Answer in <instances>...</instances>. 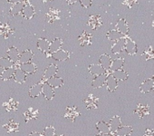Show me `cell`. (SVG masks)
<instances>
[{"label":"cell","instance_id":"obj_25","mask_svg":"<svg viewBox=\"0 0 154 136\" xmlns=\"http://www.w3.org/2000/svg\"><path fill=\"white\" fill-rule=\"evenodd\" d=\"M131 132H132V127L131 126L123 125V126H121L116 131L114 135H116V136H129L131 134Z\"/></svg>","mask_w":154,"mask_h":136},{"label":"cell","instance_id":"obj_5","mask_svg":"<svg viewBox=\"0 0 154 136\" xmlns=\"http://www.w3.org/2000/svg\"><path fill=\"white\" fill-rule=\"evenodd\" d=\"M134 114L138 115L139 118H142L144 116L149 115V106L148 104H139L137 105V108L134 110Z\"/></svg>","mask_w":154,"mask_h":136},{"label":"cell","instance_id":"obj_42","mask_svg":"<svg viewBox=\"0 0 154 136\" xmlns=\"http://www.w3.org/2000/svg\"><path fill=\"white\" fill-rule=\"evenodd\" d=\"M79 2L84 8H89L92 6V0H79Z\"/></svg>","mask_w":154,"mask_h":136},{"label":"cell","instance_id":"obj_3","mask_svg":"<svg viewBox=\"0 0 154 136\" xmlns=\"http://www.w3.org/2000/svg\"><path fill=\"white\" fill-rule=\"evenodd\" d=\"M26 2H25V7H24V8H23V10H22V15H23V17H25V18H26V19H31L34 16H35V8H34V7L28 2V0H26Z\"/></svg>","mask_w":154,"mask_h":136},{"label":"cell","instance_id":"obj_40","mask_svg":"<svg viewBox=\"0 0 154 136\" xmlns=\"http://www.w3.org/2000/svg\"><path fill=\"white\" fill-rule=\"evenodd\" d=\"M37 114H38V111L37 110H33L32 108L28 109V111H26L25 113V116L26 118V121H28L29 119H35Z\"/></svg>","mask_w":154,"mask_h":136},{"label":"cell","instance_id":"obj_39","mask_svg":"<svg viewBox=\"0 0 154 136\" xmlns=\"http://www.w3.org/2000/svg\"><path fill=\"white\" fill-rule=\"evenodd\" d=\"M4 106L6 107L8 112H12V111H16L17 108V102L14 101L13 99H10L8 103H5Z\"/></svg>","mask_w":154,"mask_h":136},{"label":"cell","instance_id":"obj_31","mask_svg":"<svg viewBox=\"0 0 154 136\" xmlns=\"http://www.w3.org/2000/svg\"><path fill=\"white\" fill-rule=\"evenodd\" d=\"M96 129L100 133H111L109 124L103 121H100L96 123Z\"/></svg>","mask_w":154,"mask_h":136},{"label":"cell","instance_id":"obj_24","mask_svg":"<svg viewBox=\"0 0 154 136\" xmlns=\"http://www.w3.org/2000/svg\"><path fill=\"white\" fill-rule=\"evenodd\" d=\"M36 45H37V48L40 51H42L43 53L46 54L49 51L50 42L47 39H45V38H39L37 43H36Z\"/></svg>","mask_w":154,"mask_h":136},{"label":"cell","instance_id":"obj_36","mask_svg":"<svg viewBox=\"0 0 154 136\" xmlns=\"http://www.w3.org/2000/svg\"><path fill=\"white\" fill-rule=\"evenodd\" d=\"M143 57L148 60H154V47L151 45H148L144 52H143Z\"/></svg>","mask_w":154,"mask_h":136},{"label":"cell","instance_id":"obj_17","mask_svg":"<svg viewBox=\"0 0 154 136\" xmlns=\"http://www.w3.org/2000/svg\"><path fill=\"white\" fill-rule=\"evenodd\" d=\"M124 45H125V37L114 42L111 51L112 54H120L122 51L124 50Z\"/></svg>","mask_w":154,"mask_h":136},{"label":"cell","instance_id":"obj_14","mask_svg":"<svg viewBox=\"0 0 154 136\" xmlns=\"http://www.w3.org/2000/svg\"><path fill=\"white\" fill-rule=\"evenodd\" d=\"M105 85H106V86H107L108 91H110V92H114V91L117 89V87H118V81L112 76V74H109V75L107 76Z\"/></svg>","mask_w":154,"mask_h":136},{"label":"cell","instance_id":"obj_35","mask_svg":"<svg viewBox=\"0 0 154 136\" xmlns=\"http://www.w3.org/2000/svg\"><path fill=\"white\" fill-rule=\"evenodd\" d=\"M97 103H98V99L96 97H94L93 94H90L88 96V98L85 100V104H86L87 109H94V108H97Z\"/></svg>","mask_w":154,"mask_h":136},{"label":"cell","instance_id":"obj_15","mask_svg":"<svg viewBox=\"0 0 154 136\" xmlns=\"http://www.w3.org/2000/svg\"><path fill=\"white\" fill-rule=\"evenodd\" d=\"M26 76H27V75L25 72H23L19 67L15 68V73H14L13 78L16 82H17L19 84H24L26 80Z\"/></svg>","mask_w":154,"mask_h":136},{"label":"cell","instance_id":"obj_46","mask_svg":"<svg viewBox=\"0 0 154 136\" xmlns=\"http://www.w3.org/2000/svg\"><path fill=\"white\" fill-rule=\"evenodd\" d=\"M29 136H43V134L39 133V132H36V131H33L29 134Z\"/></svg>","mask_w":154,"mask_h":136},{"label":"cell","instance_id":"obj_51","mask_svg":"<svg viewBox=\"0 0 154 136\" xmlns=\"http://www.w3.org/2000/svg\"><path fill=\"white\" fill-rule=\"evenodd\" d=\"M57 136H65V135H57Z\"/></svg>","mask_w":154,"mask_h":136},{"label":"cell","instance_id":"obj_18","mask_svg":"<svg viewBox=\"0 0 154 136\" xmlns=\"http://www.w3.org/2000/svg\"><path fill=\"white\" fill-rule=\"evenodd\" d=\"M42 90H43V83L35 84L29 89V93H28L29 96L31 98H35L42 94Z\"/></svg>","mask_w":154,"mask_h":136},{"label":"cell","instance_id":"obj_28","mask_svg":"<svg viewBox=\"0 0 154 136\" xmlns=\"http://www.w3.org/2000/svg\"><path fill=\"white\" fill-rule=\"evenodd\" d=\"M106 37H107V39L110 40V41H114V42H116V41H118V40H120V39L125 37V36H122L120 32H118L116 29H112V30H110V31L107 33Z\"/></svg>","mask_w":154,"mask_h":136},{"label":"cell","instance_id":"obj_20","mask_svg":"<svg viewBox=\"0 0 154 136\" xmlns=\"http://www.w3.org/2000/svg\"><path fill=\"white\" fill-rule=\"evenodd\" d=\"M46 18L49 23H53L60 18V11L56 8H50L46 14Z\"/></svg>","mask_w":154,"mask_h":136},{"label":"cell","instance_id":"obj_52","mask_svg":"<svg viewBox=\"0 0 154 136\" xmlns=\"http://www.w3.org/2000/svg\"><path fill=\"white\" fill-rule=\"evenodd\" d=\"M152 79H153V80H154V76H153V77H152Z\"/></svg>","mask_w":154,"mask_h":136},{"label":"cell","instance_id":"obj_30","mask_svg":"<svg viewBox=\"0 0 154 136\" xmlns=\"http://www.w3.org/2000/svg\"><path fill=\"white\" fill-rule=\"evenodd\" d=\"M111 74L117 81H126L128 79V76H129V75L122 69L112 72Z\"/></svg>","mask_w":154,"mask_h":136},{"label":"cell","instance_id":"obj_10","mask_svg":"<svg viewBox=\"0 0 154 136\" xmlns=\"http://www.w3.org/2000/svg\"><path fill=\"white\" fill-rule=\"evenodd\" d=\"M42 94L45 96V98L48 101L52 100L54 97L55 92L54 89L53 87H51L50 85H48L46 83L43 84V90H42Z\"/></svg>","mask_w":154,"mask_h":136},{"label":"cell","instance_id":"obj_37","mask_svg":"<svg viewBox=\"0 0 154 136\" xmlns=\"http://www.w3.org/2000/svg\"><path fill=\"white\" fill-rule=\"evenodd\" d=\"M14 64H15V63H13L8 57H1V58H0V68H3V69H7V68L13 67Z\"/></svg>","mask_w":154,"mask_h":136},{"label":"cell","instance_id":"obj_1","mask_svg":"<svg viewBox=\"0 0 154 136\" xmlns=\"http://www.w3.org/2000/svg\"><path fill=\"white\" fill-rule=\"evenodd\" d=\"M124 50L126 53L130 55H134L137 53V45L136 43L131 39V38H126L125 37V45H124Z\"/></svg>","mask_w":154,"mask_h":136},{"label":"cell","instance_id":"obj_34","mask_svg":"<svg viewBox=\"0 0 154 136\" xmlns=\"http://www.w3.org/2000/svg\"><path fill=\"white\" fill-rule=\"evenodd\" d=\"M13 33V29L8 24H0V35L4 37H8Z\"/></svg>","mask_w":154,"mask_h":136},{"label":"cell","instance_id":"obj_21","mask_svg":"<svg viewBox=\"0 0 154 136\" xmlns=\"http://www.w3.org/2000/svg\"><path fill=\"white\" fill-rule=\"evenodd\" d=\"M63 45V40L61 38H54L51 43H50V46H49V51L48 53L50 54V56L53 53L56 52L57 50L61 49V46Z\"/></svg>","mask_w":154,"mask_h":136},{"label":"cell","instance_id":"obj_26","mask_svg":"<svg viewBox=\"0 0 154 136\" xmlns=\"http://www.w3.org/2000/svg\"><path fill=\"white\" fill-rule=\"evenodd\" d=\"M123 65H124V60L122 58H121V57L116 58V59L112 61V64H111V67H110V70L112 72H114V71H117V70H121V69H122Z\"/></svg>","mask_w":154,"mask_h":136},{"label":"cell","instance_id":"obj_43","mask_svg":"<svg viewBox=\"0 0 154 136\" xmlns=\"http://www.w3.org/2000/svg\"><path fill=\"white\" fill-rule=\"evenodd\" d=\"M137 3V0H123V5H126L128 8H132Z\"/></svg>","mask_w":154,"mask_h":136},{"label":"cell","instance_id":"obj_38","mask_svg":"<svg viewBox=\"0 0 154 136\" xmlns=\"http://www.w3.org/2000/svg\"><path fill=\"white\" fill-rule=\"evenodd\" d=\"M5 128L7 129V131L8 132H14V131H18L19 124L17 122H15L12 120H10L8 124H5Z\"/></svg>","mask_w":154,"mask_h":136},{"label":"cell","instance_id":"obj_22","mask_svg":"<svg viewBox=\"0 0 154 136\" xmlns=\"http://www.w3.org/2000/svg\"><path fill=\"white\" fill-rule=\"evenodd\" d=\"M7 54H8V58H9L13 63L18 62L20 53L18 52L17 48H16L15 46H12L7 51Z\"/></svg>","mask_w":154,"mask_h":136},{"label":"cell","instance_id":"obj_13","mask_svg":"<svg viewBox=\"0 0 154 136\" xmlns=\"http://www.w3.org/2000/svg\"><path fill=\"white\" fill-rule=\"evenodd\" d=\"M89 73L92 75V76H101V75H104L107 73V71L103 68L100 64H91L90 67H89Z\"/></svg>","mask_w":154,"mask_h":136},{"label":"cell","instance_id":"obj_23","mask_svg":"<svg viewBox=\"0 0 154 136\" xmlns=\"http://www.w3.org/2000/svg\"><path fill=\"white\" fill-rule=\"evenodd\" d=\"M33 52L31 50H26L24 52H22L19 55V60L18 62L20 63H29L31 62L32 58H33Z\"/></svg>","mask_w":154,"mask_h":136},{"label":"cell","instance_id":"obj_47","mask_svg":"<svg viewBox=\"0 0 154 136\" xmlns=\"http://www.w3.org/2000/svg\"><path fill=\"white\" fill-rule=\"evenodd\" d=\"M79 0H67V3L69 4V5H73L74 3H76V2H78Z\"/></svg>","mask_w":154,"mask_h":136},{"label":"cell","instance_id":"obj_27","mask_svg":"<svg viewBox=\"0 0 154 136\" xmlns=\"http://www.w3.org/2000/svg\"><path fill=\"white\" fill-rule=\"evenodd\" d=\"M80 113H79V112H78V110H77L76 107H67L64 116H65V118H67L69 120L74 121L75 118Z\"/></svg>","mask_w":154,"mask_h":136},{"label":"cell","instance_id":"obj_32","mask_svg":"<svg viewBox=\"0 0 154 136\" xmlns=\"http://www.w3.org/2000/svg\"><path fill=\"white\" fill-rule=\"evenodd\" d=\"M25 7V2L23 3H17V4H13L11 7L9 12L12 16H17L22 13V10Z\"/></svg>","mask_w":154,"mask_h":136},{"label":"cell","instance_id":"obj_48","mask_svg":"<svg viewBox=\"0 0 154 136\" xmlns=\"http://www.w3.org/2000/svg\"><path fill=\"white\" fill-rule=\"evenodd\" d=\"M95 136H114V135H112V133H99Z\"/></svg>","mask_w":154,"mask_h":136},{"label":"cell","instance_id":"obj_44","mask_svg":"<svg viewBox=\"0 0 154 136\" xmlns=\"http://www.w3.org/2000/svg\"><path fill=\"white\" fill-rule=\"evenodd\" d=\"M143 136H154V129H147L144 131Z\"/></svg>","mask_w":154,"mask_h":136},{"label":"cell","instance_id":"obj_53","mask_svg":"<svg viewBox=\"0 0 154 136\" xmlns=\"http://www.w3.org/2000/svg\"><path fill=\"white\" fill-rule=\"evenodd\" d=\"M153 91H154V85H153Z\"/></svg>","mask_w":154,"mask_h":136},{"label":"cell","instance_id":"obj_19","mask_svg":"<svg viewBox=\"0 0 154 136\" xmlns=\"http://www.w3.org/2000/svg\"><path fill=\"white\" fill-rule=\"evenodd\" d=\"M45 83L48 85H50L51 87H53L54 89V88H60L63 85V80L60 77H57V76H54L52 78L47 79Z\"/></svg>","mask_w":154,"mask_h":136},{"label":"cell","instance_id":"obj_50","mask_svg":"<svg viewBox=\"0 0 154 136\" xmlns=\"http://www.w3.org/2000/svg\"><path fill=\"white\" fill-rule=\"evenodd\" d=\"M152 27L154 28V20H153V22H152Z\"/></svg>","mask_w":154,"mask_h":136},{"label":"cell","instance_id":"obj_2","mask_svg":"<svg viewBox=\"0 0 154 136\" xmlns=\"http://www.w3.org/2000/svg\"><path fill=\"white\" fill-rule=\"evenodd\" d=\"M115 29L120 32L123 36H127L129 34V26L127 21L124 18H121L118 20L116 26H115Z\"/></svg>","mask_w":154,"mask_h":136},{"label":"cell","instance_id":"obj_41","mask_svg":"<svg viewBox=\"0 0 154 136\" xmlns=\"http://www.w3.org/2000/svg\"><path fill=\"white\" fill-rule=\"evenodd\" d=\"M43 136H55V129L53 126H47L44 130Z\"/></svg>","mask_w":154,"mask_h":136},{"label":"cell","instance_id":"obj_49","mask_svg":"<svg viewBox=\"0 0 154 136\" xmlns=\"http://www.w3.org/2000/svg\"><path fill=\"white\" fill-rule=\"evenodd\" d=\"M42 1H43L44 3H46V2H48V1H50V0H42Z\"/></svg>","mask_w":154,"mask_h":136},{"label":"cell","instance_id":"obj_29","mask_svg":"<svg viewBox=\"0 0 154 136\" xmlns=\"http://www.w3.org/2000/svg\"><path fill=\"white\" fill-rule=\"evenodd\" d=\"M14 73H15V68L14 67H10V68H7V69H4L3 72L0 75V78L4 81H8L11 78H13L14 76Z\"/></svg>","mask_w":154,"mask_h":136},{"label":"cell","instance_id":"obj_45","mask_svg":"<svg viewBox=\"0 0 154 136\" xmlns=\"http://www.w3.org/2000/svg\"><path fill=\"white\" fill-rule=\"evenodd\" d=\"M8 2L12 3V4H17V3H23L25 2V0H7Z\"/></svg>","mask_w":154,"mask_h":136},{"label":"cell","instance_id":"obj_6","mask_svg":"<svg viewBox=\"0 0 154 136\" xmlns=\"http://www.w3.org/2000/svg\"><path fill=\"white\" fill-rule=\"evenodd\" d=\"M107 76L108 74H104V75H101V76H95L93 81H92V86L95 89H98V88H102L104 85H105V82H106V78H107Z\"/></svg>","mask_w":154,"mask_h":136},{"label":"cell","instance_id":"obj_4","mask_svg":"<svg viewBox=\"0 0 154 136\" xmlns=\"http://www.w3.org/2000/svg\"><path fill=\"white\" fill-rule=\"evenodd\" d=\"M19 68L23 72H25L26 75H34L37 71L36 64L32 63V62H29L26 63H20Z\"/></svg>","mask_w":154,"mask_h":136},{"label":"cell","instance_id":"obj_9","mask_svg":"<svg viewBox=\"0 0 154 136\" xmlns=\"http://www.w3.org/2000/svg\"><path fill=\"white\" fill-rule=\"evenodd\" d=\"M153 85H154V80L152 78L146 79L142 84L140 85V91L143 94L149 93L150 91L153 90Z\"/></svg>","mask_w":154,"mask_h":136},{"label":"cell","instance_id":"obj_12","mask_svg":"<svg viewBox=\"0 0 154 136\" xmlns=\"http://www.w3.org/2000/svg\"><path fill=\"white\" fill-rule=\"evenodd\" d=\"M102 24H103V21L100 16H90L88 19V26L92 29L96 30L98 27L102 26Z\"/></svg>","mask_w":154,"mask_h":136},{"label":"cell","instance_id":"obj_11","mask_svg":"<svg viewBox=\"0 0 154 136\" xmlns=\"http://www.w3.org/2000/svg\"><path fill=\"white\" fill-rule=\"evenodd\" d=\"M112 58L109 54H103L100 58H99V63H100V65L104 68V69L107 71V70H110V67H111V64H112Z\"/></svg>","mask_w":154,"mask_h":136},{"label":"cell","instance_id":"obj_16","mask_svg":"<svg viewBox=\"0 0 154 136\" xmlns=\"http://www.w3.org/2000/svg\"><path fill=\"white\" fill-rule=\"evenodd\" d=\"M57 72H58V67H57L55 64L52 63V64H50V65L46 68V69L45 70L44 78H45V80H47V79H49V78H52V77L55 76V75L57 74Z\"/></svg>","mask_w":154,"mask_h":136},{"label":"cell","instance_id":"obj_8","mask_svg":"<svg viewBox=\"0 0 154 136\" xmlns=\"http://www.w3.org/2000/svg\"><path fill=\"white\" fill-rule=\"evenodd\" d=\"M69 53L63 49H59L51 54V57L55 61H65L69 58Z\"/></svg>","mask_w":154,"mask_h":136},{"label":"cell","instance_id":"obj_33","mask_svg":"<svg viewBox=\"0 0 154 136\" xmlns=\"http://www.w3.org/2000/svg\"><path fill=\"white\" fill-rule=\"evenodd\" d=\"M91 37H92V36L90 34H88L86 31H84L83 34L81 36H79V38H78V40L80 42V45L82 46L90 45L91 44Z\"/></svg>","mask_w":154,"mask_h":136},{"label":"cell","instance_id":"obj_7","mask_svg":"<svg viewBox=\"0 0 154 136\" xmlns=\"http://www.w3.org/2000/svg\"><path fill=\"white\" fill-rule=\"evenodd\" d=\"M110 130H111V133L114 135V133L116 132V131L122 126V120L119 116H113L110 122L108 123Z\"/></svg>","mask_w":154,"mask_h":136}]
</instances>
